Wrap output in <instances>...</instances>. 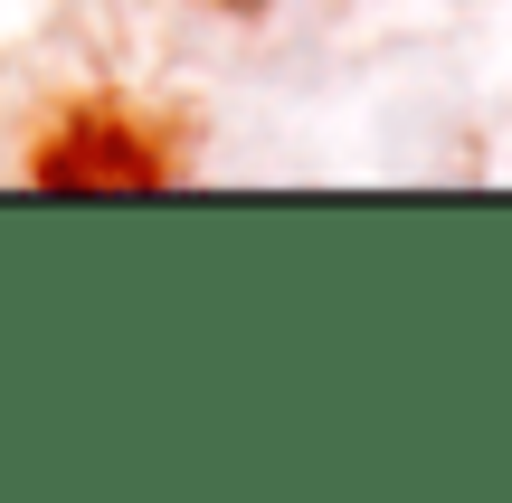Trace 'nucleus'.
I'll list each match as a JSON object with an SVG mask.
<instances>
[{"mask_svg":"<svg viewBox=\"0 0 512 503\" xmlns=\"http://www.w3.org/2000/svg\"><path fill=\"white\" fill-rule=\"evenodd\" d=\"M29 181L38 190H162L171 152L152 143L124 105H76V114H57V133L29 152Z\"/></svg>","mask_w":512,"mask_h":503,"instance_id":"1","label":"nucleus"}]
</instances>
